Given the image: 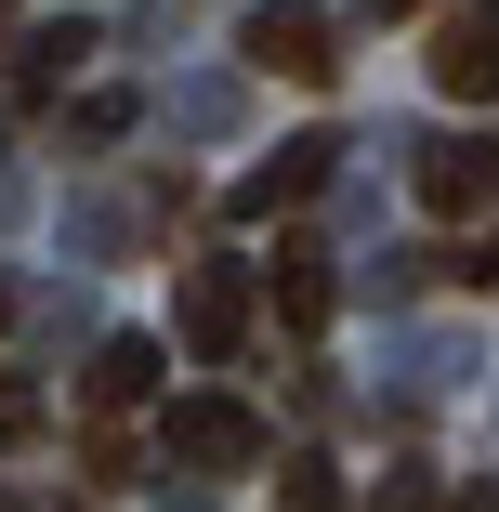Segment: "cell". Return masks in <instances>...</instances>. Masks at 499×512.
I'll return each mask as SVG.
<instances>
[{"mask_svg":"<svg viewBox=\"0 0 499 512\" xmlns=\"http://www.w3.org/2000/svg\"><path fill=\"white\" fill-rule=\"evenodd\" d=\"M158 447L184 460V473H250L263 460V421L237 394H171V421H158Z\"/></svg>","mask_w":499,"mask_h":512,"instance_id":"cell-1","label":"cell"},{"mask_svg":"<svg viewBox=\"0 0 499 512\" xmlns=\"http://www.w3.org/2000/svg\"><path fill=\"white\" fill-rule=\"evenodd\" d=\"M237 53H250L263 79H303V92H329V79H342V53H329V14H303V0H263V14L237 27Z\"/></svg>","mask_w":499,"mask_h":512,"instance_id":"cell-2","label":"cell"},{"mask_svg":"<svg viewBox=\"0 0 499 512\" xmlns=\"http://www.w3.org/2000/svg\"><path fill=\"white\" fill-rule=\"evenodd\" d=\"M421 211H434V224L499 211V132H447V145H421Z\"/></svg>","mask_w":499,"mask_h":512,"instance_id":"cell-3","label":"cell"},{"mask_svg":"<svg viewBox=\"0 0 499 512\" xmlns=\"http://www.w3.org/2000/svg\"><path fill=\"white\" fill-rule=\"evenodd\" d=\"M171 316H184V355L197 368H224L250 342V276L237 263H184V302H171Z\"/></svg>","mask_w":499,"mask_h":512,"instance_id":"cell-4","label":"cell"},{"mask_svg":"<svg viewBox=\"0 0 499 512\" xmlns=\"http://www.w3.org/2000/svg\"><path fill=\"white\" fill-rule=\"evenodd\" d=\"M434 92H460V106H499V0H460V14H434Z\"/></svg>","mask_w":499,"mask_h":512,"instance_id":"cell-5","label":"cell"},{"mask_svg":"<svg viewBox=\"0 0 499 512\" xmlns=\"http://www.w3.org/2000/svg\"><path fill=\"white\" fill-rule=\"evenodd\" d=\"M329 158H342L329 132H303V145H276V158H263V171L237 184V211H250V224H263V211H303V197L329 184Z\"/></svg>","mask_w":499,"mask_h":512,"instance_id":"cell-6","label":"cell"},{"mask_svg":"<svg viewBox=\"0 0 499 512\" xmlns=\"http://www.w3.org/2000/svg\"><path fill=\"white\" fill-rule=\"evenodd\" d=\"M79 394L106 407V421H119V407H145V394H158V342H132V329H119L106 355H92V381H79Z\"/></svg>","mask_w":499,"mask_h":512,"instance_id":"cell-7","label":"cell"},{"mask_svg":"<svg viewBox=\"0 0 499 512\" xmlns=\"http://www.w3.org/2000/svg\"><path fill=\"white\" fill-rule=\"evenodd\" d=\"M276 316L289 329H329V263L316 250H276Z\"/></svg>","mask_w":499,"mask_h":512,"instance_id":"cell-8","label":"cell"},{"mask_svg":"<svg viewBox=\"0 0 499 512\" xmlns=\"http://www.w3.org/2000/svg\"><path fill=\"white\" fill-rule=\"evenodd\" d=\"M276 512H355L329 460H276Z\"/></svg>","mask_w":499,"mask_h":512,"instance_id":"cell-9","label":"cell"},{"mask_svg":"<svg viewBox=\"0 0 499 512\" xmlns=\"http://www.w3.org/2000/svg\"><path fill=\"white\" fill-rule=\"evenodd\" d=\"M79 53H92V27H40L27 40V92H53V66H79Z\"/></svg>","mask_w":499,"mask_h":512,"instance_id":"cell-10","label":"cell"},{"mask_svg":"<svg viewBox=\"0 0 499 512\" xmlns=\"http://www.w3.org/2000/svg\"><path fill=\"white\" fill-rule=\"evenodd\" d=\"M27 434H40V381L0 368V447H27Z\"/></svg>","mask_w":499,"mask_h":512,"instance_id":"cell-11","label":"cell"},{"mask_svg":"<svg viewBox=\"0 0 499 512\" xmlns=\"http://www.w3.org/2000/svg\"><path fill=\"white\" fill-rule=\"evenodd\" d=\"M368 512H447V499H434V473H381V499H368Z\"/></svg>","mask_w":499,"mask_h":512,"instance_id":"cell-12","label":"cell"},{"mask_svg":"<svg viewBox=\"0 0 499 512\" xmlns=\"http://www.w3.org/2000/svg\"><path fill=\"white\" fill-rule=\"evenodd\" d=\"M460 276H499V237H473V250H460Z\"/></svg>","mask_w":499,"mask_h":512,"instance_id":"cell-13","label":"cell"},{"mask_svg":"<svg viewBox=\"0 0 499 512\" xmlns=\"http://www.w3.org/2000/svg\"><path fill=\"white\" fill-rule=\"evenodd\" d=\"M381 14H447V0H381Z\"/></svg>","mask_w":499,"mask_h":512,"instance_id":"cell-14","label":"cell"},{"mask_svg":"<svg viewBox=\"0 0 499 512\" xmlns=\"http://www.w3.org/2000/svg\"><path fill=\"white\" fill-rule=\"evenodd\" d=\"M460 512H499V486H473V499H460Z\"/></svg>","mask_w":499,"mask_h":512,"instance_id":"cell-15","label":"cell"},{"mask_svg":"<svg viewBox=\"0 0 499 512\" xmlns=\"http://www.w3.org/2000/svg\"><path fill=\"white\" fill-rule=\"evenodd\" d=\"M0 316H14V289H0Z\"/></svg>","mask_w":499,"mask_h":512,"instance_id":"cell-16","label":"cell"},{"mask_svg":"<svg viewBox=\"0 0 499 512\" xmlns=\"http://www.w3.org/2000/svg\"><path fill=\"white\" fill-rule=\"evenodd\" d=\"M0 27H14V0H0Z\"/></svg>","mask_w":499,"mask_h":512,"instance_id":"cell-17","label":"cell"},{"mask_svg":"<svg viewBox=\"0 0 499 512\" xmlns=\"http://www.w3.org/2000/svg\"><path fill=\"white\" fill-rule=\"evenodd\" d=\"M0 512H27V499H0Z\"/></svg>","mask_w":499,"mask_h":512,"instance_id":"cell-18","label":"cell"}]
</instances>
